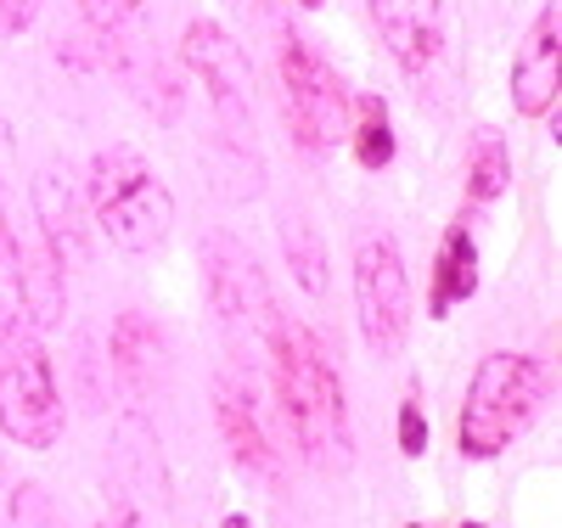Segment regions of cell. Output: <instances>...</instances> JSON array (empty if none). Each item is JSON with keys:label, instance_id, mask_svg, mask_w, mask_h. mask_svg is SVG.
<instances>
[{"label": "cell", "instance_id": "6da1fadb", "mask_svg": "<svg viewBox=\"0 0 562 528\" xmlns=\"http://www.w3.org/2000/svg\"><path fill=\"white\" fill-rule=\"evenodd\" d=\"M265 366H270L276 405H281V422H288L299 456L315 472H344L355 461V427H349L338 360L321 344V332L281 315L276 332L265 338Z\"/></svg>", "mask_w": 562, "mask_h": 528}, {"label": "cell", "instance_id": "7a4b0ae2", "mask_svg": "<svg viewBox=\"0 0 562 528\" xmlns=\"http://www.w3.org/2000/svg\"><path fill=\"white\" fill-rule=\"evenodd\" d=\"M551 400V371L535 355L518 349H495L479 360L473 382H467V405H461V427L456 445L467 461H490L501 450H512V439H524L535 416Z\"/></svg>", "mask_w": 562, "mask_h": 528}, {"label": "cell", "instance_id": "3957f363", "mask_svg": "<svg viewBox=\"0 0 562 528\" xmlns=\"http://www.w3.org/2000/svg\"><path fill=\"white\" fill-rule=\"evenodd\" d=\"M85 203H90V220L108 231V243L119 254H158L175 231V198L164 175L140 158L135 147L113 141L90 158V175H85Z\"/></svg>", "mask_w": 562, "mask_h": 528}, {"label": "cell", "instance_id": "277c9868", "mask_svg": "<svg viewBox=\"0 0 562 528\" xmlns=\"http://www.w3.org/2000/svg\"><path fill=\"white\" fill-rule=\"evenodd\" d=\"M281 113L310 158H326L349 141V90L304 34H281Z\"/></svg>", "mask_w": 562, "mask_h": 528}, {"label": "cell", "instance_id": "5b68a950", "mask_svg": "<svg viewBox=\"0 0 562 528\" xmlns=\"http://www.w3.org/2000/svg\"><path fill=\"white\" fill-rule=\"evenodd\" d=\"M0 434L18 450H52L68 434L57 366L34 338L0 344Z\"/></svg>", "mask_w": 562, "mask_h": 528}, {"label": "cell", "instance_id": "8992f818", "mask_svg": "<svg viewBox=\"0 0 562 528\" xmlns=\"http://www.w3.org/2000/svg\"><path fill=\"white\" fill-rule=\"evenodd\" d=\"M203 276H209V299L220 310V326L231 332V344L265 355V338L276 332L281 310H276V293H270L254 248L237 243L231 231L203 236Z\"/></svg>", "mask_w": 562, "mask_h": 528}, {"label": "cell", "instance_id": "52a82bcc", "mask_svg": "<svg viewBox=\"0 0 562 528\" xmlns=\"http://www.w3.org/2000/svg\"><path fill=\"white\" fill-rule=\"evenodd\" d=\"M355 315L360 338L378 360H394L411 338V276L394 248V236L371 231L355 243Z\"/></svg>", "mask_w": 562, "mask_h": 528}, {"label": "cell", "instance_id": "ba28073f", "mask_svg": "<svg viewBox=\"0 0 562 528\" xmlns=\"http://www.w3.org/2000/svg\"><path fill=\"white\" fill-rule=\"evenodd\" d=\"M180 57H186V68L198 74V85L209 90L220 135L225 141H248L254 147V68H248V52L220 23H186Z\"/></svg>", "mask_w": 562, "mask_h": 528}, {"label": "cell", "instance_id": "9c48e42d", "mask_svg": "<svg viewBox=\"0 0 562 528\" xmlns=\"http://www.w3.org/2000/svg\"><path fill=\"white\" fill-rule=\"evenodd\" d=\"M29 203L40 220V248L63 265V276L90 265V203L68 164H40L29 180Z\"/></svg>", "mask_w": 562, "mask_h": 528}, {"label": "cell", "instance_id": "30bf717a", "mask_svg": "<svg viewBox=\"0 0 562 528\" xmlns=\"http://www.w3.org/2000/svg\"><path fill=\"white\" fill-rule=\"evenodd\" d=\"M108 467H113V490H119V506L124 517H140L164 506L169 495V478H164V450H158V427L147 422V411H124L113 422V450H108Z\"/></svg>", "mask_w": 562, "mask_h": 528}, {"label": "cell", "instance_id": "8fae6325", "mask_svg": "<svg viewBox=\"0 0 562 528\" xmlns=\"http://www.w3.org/2000/svg\"><path fill=\"white\" fill-rule=\"evenodd\" d=\"M366 7L400 74L428 85L445 63V0H366Z\"/></svg>", "mask_w": 562, "mask_h": 528}, {"label": "cell", "instance_id": "7c38bea8", "mask_svg": "<svg viewBox=\"0 0 562 528\" xmlns=\"http://www.w3.org/2000/svg\"><path fill=\"white\" fill-rule=\"evenodd\" d=\"M562 0H546L535 12L518 57H512V102L524 119H546L562 108Z\"/></svg>", "mask_w": 562, "mask_h": 528}, {"label": "cell", "instance_id": "4fadbf2b", "mask_svg": "<svg viewBox=\"0 0 562 528\" xmlns=\"http://www.w3.org/2000/svg\"><path fill=\"white\" fill-rule=\"evenodd\" d=\"M108 371L119 382V394L140 411L158 389H164V371H169V344H164V332L153 315H140V310H124L113 321V338H108Z\"/></svg>", "mask_w": 562, "mask_h": 528}, {"label": "cell", "instance_id": "5bb4252c", "mask_svg": "<svg viewBox=\"0 0 562 528\" xmlns=\"http://www.w3.org/2000/svg\"><path fill=\"white\" fill-rule=\"evenodd\" d=\"M102 63H113V68H119V79L135 90V102L147 108L158 124H175V119H180V85H175L169 63L153 52V45L130 40V29L102 34Z\"/></svg>", "mask_w": 562, "mask_h": 528}, {"label": "cell", "instance_id": "9a60e30c", "mask_svg": "<svg viewBox=\"0 0 562 528\" xmlns=\"http://www.w3.org/2000/svg\"><path fill=\"white\" fill-rule=\"evenodd\" d=\"M214 422H220V439L225 450L237 456V467L259 472V478H276V450L259 427V411H254V394L243 389L237 377H220L214 382Z\"/></svg>", "mask_w": 562, "mask_h": 528}, {"label": "cell", "instance_id": "2e32d148", "mask_svg": "<svg viewBox=\"0 0 562 528\" xmlns=\"http://www.w3.org/2000/svg\"><path fill=\"white\" fill-rule=\"evenodd\" d=\"M479 293V243H473V220H456L439 243V259H434V287H428V315L445 321L456 304H467Z\"/></svg>", "mask_w": 562, "mask_h": 528}, {"label": "cell", "instance_id": "e0dca14e", "mask_svg": "<svg viewBox=\"0 0 562 528\" xmlns=\"http://www.w3.org/2000/svg\"><path fill=\"white\" fill-rule=\"evenodd\" d=\"M23 310L29 332H45L68 315V276L45 248H23Z\"/></svg>", "mask_w": 562, "mask_h": 528}, {"label": "cell", "instance_id": "ac0fdd59", "mask_svg": "<svg viewBox=\"0 0 562 528\" xmlns=\"http://www.w3.org/2000/svg\"><path fill=\"white\" fill-rule=\"evenodd\" d=\"M506 186H512V153H506V135H501V130H490V124H479V130H473V141H467V203L484 209V203H495V198H501Z\"/></svg>", "mask_w": 562, "mask_h": 528}, {"label": "cell", "instance_id": "d6986e66", "mask_svg": "<svg viewBox=\"0 0 562 528\" xmlns=\"http://www.w3.org/2000/svg\"><path fill=\"white\" fill-rule=\"evenodd\" d=\"M349 147H355L360 169H389L394 164V119H389L383 96L349 102Z\"/></svg>", "mask_w": 562, "mask_h": 528}, {"label": "cell", "instance_id": "ffe728a7", "mask_svg": "<svg viewBox=\"0 0 562 528\" xmlns=\"http://www.w3.org/2000/svg\"><path fill=\"white\" fill-rule=\"evenodd\" d=\"M209 164H214V191H220L225 203H248V198H259V191H265V164H259V153L248 147V141L214 135Z\"/></svg>", "mask_w": 562, "mask_h": 528}, {"label": "cell", "instance_id": "44dd1931", "mask_svg": "<svg viewBox=\"0 0 562 528\" xmlns=\"http://www.w3.org/2000/svg\"><path fill=\"white\" fill-rule=\"evenodd\" d=\"M281 254H288L293 281L310 299H321L326 293V248H321V231L304 214H281Z\"/></svg>", "mask_w": 562, "mask_h": 528}, {"label": "cell", "instance_id": "7402d4cb", "mask_svg": "<svg viewBox=\"0 0 562 528\" xmlns=\"http://www.w3.org/2000/svg\"><path fill=\"white\" fill-rule=\"evenodd\" d=\"M29 338V310H23V243L0 220V344Z\"/></svg>", "mask_w": 562, "mask_h": 528}, {"label": "cell", "instance_id": "603a6c76", "mask_svg": "<svg viewBox=\"0 0 562 528\" xmlns=\"http://www.w3.org/2000/svg\"><path fill=\"white\" fill-rule=\"evenodd\" d=\"M79 18L102 40V34H119V29H130L140 18V0H79Z\"/></svg>", "mask_w": 562, "mask_h": 528}, {"label": "cell", "instance_id": "cb8c5ba5", "mask_svg": "<svg viewBox=\"0 0 562 528\" xmlns=\"http://www.w3.org/2000/svg\"><path fill=\"white\" fill-rule=\"evenodd\" d=\"M400 450L405 456L428 450V416H422V400L416 394H405V405H400Z\"/></svg>", "mask_w": 562, "mask_h": 528}, {"label": "cell", "instance_id": "d4e9b609", "mask_svg": "<svg viewBox=\"0 0 562 528\" xmlns=\"http://www.w3.org/2000/svg\"><path fill=\"white\" fill-rule=\"evenodd\" d=\"M40 18V0H0V40H18Z\"/></svg>", "mask_w": 562, "mask_h": 528}, {"label": "cell", "instance_id": "484cf974", "mask_svg": "<svg viewBox=\"0 0 562 528\" xmlns=\"http://www.w3.org/2000/svg\"><path fill=\"white\" fill-rule=\"evenodd\" d=\"M7 180H12V130L0 119V198H7Z\"/></svg>", "mask_w": 562, "mask_h": 528}, {"label": "cell", "instance_id": "4316f807", "mask_svg": "<svg viewBox=\"0 0 562 528\" xmlns=\"http://www.w3.org/2000/svg\"><path fill=\"white\" fill-rule=\"evenodd\" d=\"M220 528H248V517H225Z\"/></svg>", "mask_w": 562, "mask_h": 528}, {"label": "cell", "instance_id": "83f0119b", "mask_svg": "<svg viewBox=\"0 0 562 528\" xmlns=\"http://www.w3.org/2000/svg\"><path fill=\"white\" fill-rule=\"evenodd\" d=\"M299 7H321V0H299Z\"/></svg>", "mask_w": 562, "mask_h": 528}, {"label": "cell", "instance_id": "f1b7e54d", "mask_svg": "<svg viewBox=\"0 0 562 528\" xmlns=\"http://www.w3.org/2000/svg\"><path fill=\"white\" fill-rule=\"evenodd\" d=\"M461 528H484V523H461Z\"/></svg>", "mask_w": 562, "mask_h": 528}, {"label": "cell", "instance_id": "f546056e", "mask_svg": "<svg viewBox=\"0 0 562 528\" xmlns=\"http://www.w3.org/2000/svg\"><path fill=\"white\" fill-rule=\"evenodd\" d=\"M231 7H243V0H231Z\"/></svg>", "mask_w": 562, "mask_h": 528}, {"label": "cell", "instance_id": "4dcf8cb0", "mask_svg": "<svg viewBox=\"0 0 562 528\" xmlns=\"http://www.w3.org/2000/svg\"><path fill=\"white\" fill-rule=\"evenodd\" d=\"M411 528H422V523H411Z\"/></svg>", "mask_w": 562, "mask_h": 528}]
</instances>
